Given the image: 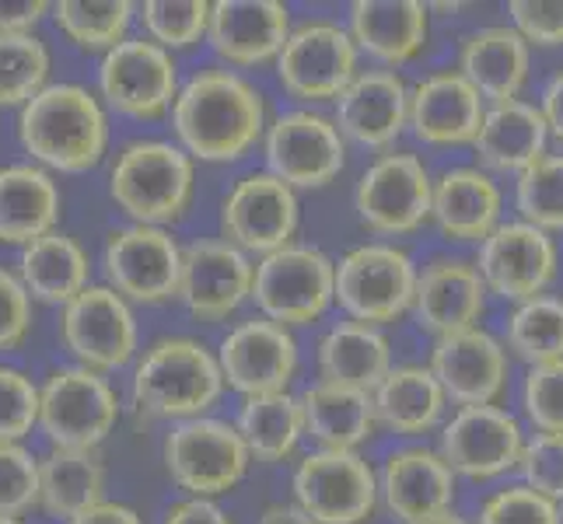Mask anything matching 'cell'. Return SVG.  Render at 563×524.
I'll return each mask as SVG.
<instances>
[{
  "label": "cell",
  "instance_id": "cell-1",
  "mask_svg": "<svg viewBox=\"0 0 563 524\" xmlns=\"http://www.w3.org/2000/svg\"><path fill=\"white\" fill-rule=\"evenodd\" d=\"M266 102L235 70H200L179 88L172 130L192 161H239L266 137Z\"/></svg>",
  "mask_w": 563,
  "mask_h": 524
},
{
  "label": "cell",
  "instance_id": "cell-2",
  "mask_svg": "<svg viewBox=\"0 0 563 524\" xmlns=\"http://www.w3.org/2000/svg\"><path fill=\"white\" fill-rule=\"evenodd\" d=\"M18 144L38 168L81 175L106 158L109 115L81 85H46L18 109Z\"/></svg>",
  "mask_w": 563,
  "mask_h": 524
},
{
  "label": "cell",
  "instance_id": "cell-3",
  "mask_svg": "<svg viewBox=\"0 0 563 524\" xmlns=\"http://www.w3.org/2000/svg\"><path fill=\"white\" fill-rule=\"evenodd\" d=\"M224 375L218 354L200 339L165 336L144 349V357L133 367L130 395L141 413L154 420H197L221 399Z\"/></svg>",
  "mask_w": 563,
  "mask_h": 524
},
{
  "label": "cell",
  "instance_id": "cell-4",
  "mask_svg": "<svg viewBox=\"0 0 563 524\" xmlns=\"http://www.w3.org/2000/svg\"><path fill=\"white\" fill-rule=\"evenodd\" d=\"M197 165L172 141H133L109 168V197L130 224L165 227L189 210Z\"/></svg>",
  "mask_w": 563,
  "mask_h": 524
},
{
  "label": "cell",
  "instance_id": "cell-5",
  "mask_svg": "<svg viewBox=\"0 0 563 524\" xmlns=\"http://www.w3.org/2000/svg\"><path fill=\"white\" fill-rule=\"evenodd\" d=\"M252 301L260 315L284 328L308 325L336 301V263L316 245H287L256 263Z\"/></svg>",
  "mask_w": 563,
  "mask_h": 524
},
{
  "label": "cell",
  "instance_id": "cell-6",
  "mask_svg": "<svg viewBox=\"0 0 563 524\" xmlns=\"http://www.w3.org/2000/svg\"><path fill=\"white\" fill-rule=\"evenodd\" d=\"M115 423H120V399L99 371L67 364L38 384V426L53 448L95 451Z\"/></svg>",
  "mask_w": 563,
  "mask_h": 524
},
{
  "label": "cell",
  "instance_id": "cell-7",
  "mask_svg": "<svg viewBox=\"0 0 563 524\" xmlns=\"http://www.w3.org/2000/svg\"><path fill=\"white\" fill-rule=\"evenodd\" d=\"M420 269L388 242H367L351 248L336 263V304L346 319L364 325H385L413 312Z\"/></svg>",
  "mask_w": 563,
  "mask_h": 524
},
{
  "label": "cell",
  "instance_id": "cell-8",
  "mask_svg": "<svg viewBox=\"0 0 563 524\" xmlns=\"http://www.w3.org/2000/svg\"><path fill=\"white\" fill-rule=\"evenodd\" d=\"M165 469L179 490L200 500L231 493L249 472V448L235 423L197 416L183 420L165 437Z\"/></svg>",
  "mask_w": 563,
  "mask_h": 524
},
{
  "label": "cell",
  "instance_id": "cell-9",
  "mask_svg": "<svg viewBox=\"0 0 563 524\" xmlns=\"http://www.w3.org/2000/svg\"><path fill=\"white\" fill-rule=\"evenodd\" d=\"M176 56L151 43L147 35H130L99 60V91L112 112L126 120H162L179 99Z\"/></svg>",
  "mask_w": 563,
  "mask_h": 524
},
{
  "label": "cell",
  "instance_id": "cell-10",
  "mask_svg": "<svg viewBox=\"0 0 563 524\" xmlns=\"http://www.w3.org/2000/svg\"><path fill=\"white\" fill-rule=\"evenodd\" d=\"M357 43L340 22L312 18L290 29L277 56V77L298 102H336L357 70Z\"/></svg>",
  "mask_w": 563,
  "mask_h": 524
},
{
  "label": "cell",
  "instance_id": "cell-11",
  "mask_svg": "<svg viewBox=\"0 0 563 524\" xmlns=\"http://www.w3.org/2000/svg\"><path fill=\"white\" fill-rule=\"evenodd\" d=\"M183 245L168 227L126 224L115 227L102 248L106 287L130 304H165L179 298Z\"/></svg>",
  "mask_w": 563,
  "mask_h": 524
},
{
  "label": "cell",
  "instance_id": "cell-12",
  "mask_svg": "<svg viewBox=\"0 0 563 524\" xmlns=\"http://www.w3.org/2000/svg\"><path fill=\"white\" fill-rule=\"evenodd\" d=\"M431 200H434V179L417 154L388 150L364 168L354 207L367 231L385 238L410 235L431 221Z\"/></svg>",
  "mask_w": 563,
  "mask_h": 524
},
{
  "label": "cell",
  "instance_id": "cell-13",
  "mask_svg": "<svg viewBox=\"0 0 563 524\" xmlns=\"http://www.w3.org/2000/svg\"><path fill=\"white\" fill-rule=\"evenodd\" d=\"M60 339L77 367L120 371L137 354V319L123 294L106 283H91L60 308Z\"/></svg>",
  "mask_w": 563,
  "mask_h": 524
},
{
  "label": "cell",
  "instance_id": "cell-14",
  "mask_svg": "<svg viewBox=\"0 0 563 524\" xmlns=\"http://www.w3.org/2000/svg\"><path fill=\"white\" fill-rule=\"evenodd\" d=\"M266 171L290 189H322L346 165V141L340 126L316 109L277 115L263 137Z\"/></svg>",
  "mask_w": 563,
  "mask_h": 524
},
{
  "label": "cell",
  "instance_id": "cell-15",
  "mask_svg": "<svg viewBox=\"0 0 563 524\" xmlns=\"http://www.w3.org/2000/svg\"><path fill=\"white\" fill-rule=\"evenodd\" d=\"M295 503L319 524H364L378 508V476L357 451H312L298 461Z\"/></svg>",
  "mask_w": 563,
  "mask_h": 524
},
{
  "label": "cell",
  "instance_id": "cell-16",
  "mask_svg": "<svg viewBox=\"0 0 563 524\" xmlns=\"http://www.w3.org/2000/svg\"><path fill=\"white\" fill-rule=\"evenodd\" d=\"M301 224L298 192L269 171H252L228 189L221 203V231L245 256H269L295 245Z\"/></svg>",
  "mask_w": 563,
  "mask_h": 524
},
{
  "label": "cell",
  "instance_id": "cell-17",
  "mask_svg": "<svg viewBox=\"0 0 563 524\" xmlns=\"http://www.w3.org/2000/svg\"><path fill=\"white\" fill-rule=\"evenodd\" d=\"M476 269L490 294L504 301H529L547 294L556 277V245L547 231L526 221H500L479 242Z\"/></svg>",
  "mask_w": 563,
  "mask_h": 524
},
{
  "label": "cell",
  "instance_id": "cell-18",
  "mask_svg": "<svg viewBox=\"0 0 563 524\" xmlns=\"http://www.w3.org/2000/svg\"><path fill=\"white\" fill-rule=\"evenodd\" d=\"M526 434L521 423L500 405H462L441 426L438 451L449 469L465 479H497L518 469Z\"/></svg>",
  "mask_w": 563,
  "mask_h": 524
},
{
  "label": "cell",
  "instance_id": "cell-19",
  "mask_svg": "<svg viewBox=\"0 0 563 524\" xmlns=\"http://www.w3.org/2000/svg\"><path fill=\"white\" fill-rule=\"evenodd\" d=\"M218 364L224 384L245 399L287 392L290 378L298 375V343L290 328L256 315L228 328L218 346Z\"/></svg>",
  "mask_w": 563,
  "mask_h": 524
},
{
  "label": "cell",
  "instance_id": "cell-20",
  "mask_svg": "<svg viewBox=\"0 0 563 524\" xmlns=\"http://www.w3.org/2000/svg\"><path fill=\"white\" fill-rule=\"evenodd\" d=\"M256 263L228 238H200L183 252L179 301L200 322H224L252 298Z\"/></svg>",
  "mask_w": 563,
  "mask_h": 524
},
{
  "label": "cell",
  "instance_id": "cell-21",
  "mask_svg": "<svg viewBox=\"0 0 563 524\" xmlns=\"http://www.w3.org/2000/svg\"><path fill=\"white\" fill-rule=\"evenodd\" d=\"M427 367L459 410L462 405H497L511 375L508 346L479 325L434 339Z\"/></svg>",
  "mask_w": 563,
  "mask_h": 524
},
{
  "label": "cell",
  "instance_id": "cell-22",
  "mask_svg": "<svg viewBox=\"0 0 563 524\" xmlns=\"http://www.w3.org/2000/svg\"><path fill=\"white\" fill-rule=\"evenodd\" d=\"M290 29V11L280 0H218L210 4L207 43L231 67H260L277 64Z\"/></svg>",
  "mask_w": 563,
  "mask_h": 524
},
{
  "label": "cell",
  "instance_id": "cell-23",
  "mask_svg": "<svg viewBox=\"0 0 563 524\" xmlns=\"http://www.w3.org/2000/svg\"><path fill=\"white\" fill-rule=\"evenodd\" d=\"M378 497L396 521L423 524L452 511L455 472L434 448H399L382 465Z\"/></svg>",
  "mask_w": 563,
  "mask_h": 524
},
{
  "label": "cell",
  "instance_id": "cell-24",
  "mask_svg": "<svg viewBox=\"0 0 563 524\" xmlns=\"http://www.w3.org/2000/svg\"><path fill=\"white\" fill-rule=\"evenodd\" d=\"M487 115V102L459 70L427 74L410 88V130L431 147L473 144Z\"/></svg>",
  "mask_w": 563,
  "mask_h": 524
},
{
  "label": "cell",
  "instance_id": "cell-25",
  "mask_svg": "<svg viewBox=\"0 0 563 524\" xmlns=\"http://www.w3.org/2000/svg\"><path fill=\"white\" fill-rule=\"evenodd\" d=\"M333 123L343 141L388 147L410 126V88L396 70H361L336 99Z\"/></svg>",
  "mask_w": 563,
  "mask_h": 524
},
{
  "label": "cell",
  "instance_id": "cell-26",
  "mask_svg": "<svg viewBox=\"0 0 563 524\" xmlns=\"http://www.w3.org/2000/svg\"><path fill=\"white\" fill-rule=\"evenodd\" d=\"M487 283L476 263L462 259H431L417 277L413 319L434 339L473 328L487 308Z\"/></svg>",
  "mask_w": 563,
  "mask_h": 524
},
{
  "label": "cell",
  "instance_id": "cell-27",
  "mask_svg": "<svg viewBox=\"0 0 563 524\" xmlns=\"http://www.w3.org/2000/svg\"><path fill=\"white\" fill-rule=\"evenodd\" d=\"M346 32L372 60L402 67L427 49L431 8L420 0H354Z\"/></svg>",
  "mask_w": 563,
  "mask_h": 524
},
{
  "label": "cell",
  "instance_id": "cell-28",
  "mask_svg": "<svg viewBox=\"0 0 563 524\" xmlns=\"http://www.w3.org/2000/svg\"><path fill=\"white\" fill-rule=\"evenodd\" d=\"M532 46L511 25H487L465 35L459 53V74L487 105L515 102L529 81Z\"/></svg>",
  "mask_w": 563,
  "mask_h": 524
},
{
  "label": "cell",
  "instance_id": "cell-29",
  "mask_svg": "<svg viewBox=\"0 0 563 524\" xmlns=\"http://www.w3.org/2000/svg\"><path fill=\"white\" fill-rule=\"evenodd\" d=\"M547 144H550V126L542 120L539 105L515 99V102L487 105L473 150L483 168L521 175L526 168H532L542 154H550Z\"/></svg>",
  "mask_w": 563,
  "mask_h": 524
},
{
  "label": "cell",
  "instance_id": "cell-30",
  "mask_svg": "<svg viewBox=\"0 0 563 524\" xmlns=\"http://www.w3.org/2000/svg\"><path fill=\"white\" fill-rule=\"evenodd\" d=\"M500 189L483 168H449L434 179L431 221L452 242H483L500 224Z\"/></svg>",
  "mask_w": 563,
  "mask_h": 524
},
{
  "label": "cell",
  "instance_id": "cell-31",
  "mask_svg": "<svg viewBox=\"0 0 563 524\" xmlns=\"http://www.w3.org/2000/svg\"><path fill=\"white\" fill-rule=\"evenodd\" d=\"M60 186L38 165L0 168V245L25 248L56 231L60 221Z\"/></svg>",
  "mask_w": 563,
  "mask_h": 524
},
{
  "label": "cell",
  "instance_id": "cell-32",
  "mask_svg": "<svg viewBox=\"0 0 563 524\" xmlns=\"http://www.w3.org/2000/svg\"><path fill=\"white\" fill-rule=\"evenodd\" d=\"M305 434L325 451H357L378 431L372 392L316 381L301 392Z\"/></svg>",
  "mask_w": 563,
  "mask_h": 524
},
{
  "label": "cell",
  "instance_id": "cell-33",
  "mask_svg": "<svg viewBox=\"0 0 563 524\" xmlns=\"http://www.w3.org/2000/svg\"><path fill=\"white\" fill-rule=\"evenodd\" d=\"M372 402L378 426L399 437H420L441 423L449 395H444L431 367L399 364L382 378V384L372 392Z\"/></svg>",
  "mask_w": 563,
  "mask_h": 524
},
{
  "label": "cell",
  "instance_id": "cell-34",
  "mask_svg": "<svg viewBox=\"0 0 563 524\" xmlns=\"http://www.w3.org/2000/svg\"><path fill=\"white\" fill-rule=\"evenodd\" d=\"M18 280L25 283L32 301L64 308L81 294L85 287H91L88 252L81 248V242L56 227L18 252Z\"/></svg>",
  "mask_w": 563,
  "mask_h": 524
},
{
  "label": "cell",
  "instance_id": "cell-35",
  "mask_svg": "<svg viewBox=\"0 0 563 524\" xmlns=\"http://www.w3.org/2000/svg\"><path fill=\"white\" fill-rule=\"evenodd\" d=\"M319 375L322 381L361 388V392H375L382 378L393 371V346L378 325L364 322H336L319 343Z\"/></svg>",
  "mask_w": 563,
  "mask_h": 524
},
{
  "label": "cell",
  "instance_id": "cell-36",
  "mask_svg": "<svg viewBox=\"0 0 563 524\" xmlns=\"http://www.w3.org/2000/svg\"><path fill=\"white\" fill-rule=\"evenodd\" d=\"M106 500V469L95 451L53 448L38 458V508L49 517H77Z\"/></svg>",
  "mask_w": 563,
  "mask_h": 524
},
{
  "label": "cell",
  "instance_id": "cell-37",
  "mask_svg": "<svg viewBox=\"0 0 563 524\" xmlns=\"http://www.w3.org/2000/svg\"><path fill=\"white\" fill-rule=\"evenodd\" d=\"M235 426H239L249 455L256 461H269V465L284 461L295 455L298 441L305 437L301 399H295L290 392L245 399Z\"/></svg>",
  "mask_w": 563,
  "mask_h": 524
},
{
  "label": "cell",
  "instance_id": "cell-38",
  "mask_svg": "<svg viewBox=\"0 0 563 524\" xmlns=\"http://www.w3.org/2000/svg\"><path fill=\"white\" fill-rule=\"evenodd\" d=\"M53 22L77 49L109 53L126 43L130 22L137 18V4L130 0H60L53 4Z\"/></svg>",
  "mask_w": 563,
  "mask_h": 524
},
{
  "label": "cell",
  "instance_id": "cell-39",
  "mask_svg": "<svg viewBox=\"0 0 563 524\" xmlns=\"http://www.w3.org/2000/svg\"><path fill=\"white\" fill-rule=\"evenodd\" d=\"M504 346L529 367L563 360V298L539 294L515 304Z\"/></svg>",
  "mask_w": 563,
  "mask_h": 524
},
{
  "label": "cell",
  "instance_id": "cell-40",
  "mask_svg": "<svg viewBox=\"0 0 563 524\" xmlns=\"http://www.w3.org/2000/svg\"><path fill=\"white\" fill-rule=\"evenodd\" d=\"M49 77V49L32 32H0V109H22Z\"/></svg>",
  "mask_w": 563,
  "mask_h": 524
},
{
  "label": "cell",
  "instance_id": "cell-41",
  "mask_svg": "<svg viewBox=\"0 0 563 524\" xmlns=\"http://www.w3.org/2000/svg\"><path fill=\"white\" fill-rule=\"evenodd\" d=\"M515 207L521 221L539 231H563V154H542V158L518 175Z\"/></svg>",
  "mask_w": 563,
  "mask_h": 524
},
{
  "label": "cell",
  "instance_id": "cell-42",
  "mask_svg": "<svg viewBox=\"0 0 563 524\" xmlns=\"http://www.w3.org/2000/svg\"><path fill=\"white\" fill-rule=\"evenodd\" d=\"M137 22L151 43L176 53L207 38L210 4L207 0H144L137 4Z\"/></svg>",
  "mask_w": 563,
  "mask_h": 524
},
{
  "label": "cell",
  "instance_id": "cell-43",
  "mask_svg": "<svg viewBox=\"0 0 563 524\" xmlns=\"http://www.w3.org/2000/svg\"><path fill=\"white\" fill-rule=\"evenodd\" d=\"M521 405L536 434H563V360L529 367Z\"/></svg>",
  "mask_w": 563,
  "mask_h": 524
},
{
  "label": "cell",
  "instance_id": "cell-44",
  "mask_svg": "<svg viewBox=\"0 0 563 524\" xmlns=\"http://www.w3.org/2000/svg\"><path fill=\"white\" fill-rule=\"evenodd\" d=\"M32 426H38V384L0 364V444H18Z\"/></svg>",
  "mask_w": 563,
  "mask_h": 524
},
{
  "label": "cell",
  "instance_id": "cell-45",
  "mask_svg": "<svg viewBox=\"0 0 563 524\" xmlns=\"http://www.w3.org/2000/svg\"><path fill=\"white\" fill-rule=\"evenodd\" d=\"M38 508V458L22 444H0V514L18 517Z\"/></svg>",
  "mask_w": 563,
  "mask_h": 524
},
{
  "label": "cell",
  "instance_id": "cell-46",
  "mask_svg": "<svg viewBox=\"0 0 563 524\" xmlns=\"http://www.w3.org/2000/svg\"><path fill=\"white\" fill-rule=\"evenodd\" d=\"M476 524H560V503L518 482L483 500Z\"/></svg>",
  "mask_w": 563,
  "mask_h": 524
},
{
  "label": "cell",
  "instance_id": "cell-47",
  "mask_svg": "<svg viewBox=\"0 0 563 524\" xmlns=\"http://www.w3.org/2000/svg\"><path fill=\"white\" fill-rule=\"evenodd\" d=\"M521 487L550 500H563V434H536L521 448Z\"/></svg>",
  "mask_w": 563,
  "mask_h": 524
},
{
  "label": "cell",
  "instance_id": "cell-48",
  "mask_svg": "<svg viewBox=\"0 0 563 524\" xmlns=\"http://www.w3.org/2000/svg\"><path fill=\"white\" fill-rule=\"evenodd\" d=\"M511 29L536 49L563 46V0H511Z\"/></svg>",
  "mask_w": 563,
  "mask_h": 524
},
{
  "label": "cell",
  "instance_id": "cell-49",
  "mask_svg": "<svg viewBox=\"0 0 563 524\" xmlns=\"http://www.w3.org/2000/svg\"><path fill=\"white\" fill-rule=\"evenodd\" d=\"M32 325V298L18 274L0 266V354L18 349Z\"/></svg>",
  "mask_w": 563,
  "mask_h": 524
},
{
  "label": "cell",
  "instance_id": "cell-50",
  "mask_svg": "<svg viewBox=\"0 0 563 524\" xmlns=\"http://www.w3.org/2000/svg\"><path fill=\"white\" fill-rule=\"evenodd\" d=\"M162 524H231V517L218 500L186 497L179 503H172L162 517Z\"/></svg>",
  "mask_w": 563,
  "mask_h": 524
},
{
  "label": "cell",
  "instance_id": "cell-51",
  "mask_svg": "<svg viewBox=\"0 0 563 524\" xmlns=\"http://www.w3.org/2000/svg\"><path fill=\"white\" fill-rule=\"evenodd\" d=\"M49 11L46 0H0V32H32Z\"/></svg>",
  "mask_w": 563,
  "mask_h": 524
},
{
  "label": "cell",
  "instance_id": "cell-52",
  "mask_svg": "<svg viewBox=\"0 0 563 524\" xmlns=\"http://www.w3.org/2000/svg\"><path fill=\"white\" fill-rule=\"evenodd\" d=\"M539 112L550 126V137H556L563 144V70H556L547 81V88H542Z\"/></svg>",
  "mask_w": 563,
  "mask_h": 524
},
{
  "label": "cell",
  "instance_id": "cell-53",
  "mask_svg": "<svg viewBox=\"0 0 563 524\" xmlns=\"http://www.w3.org/2000/svg\"><path fill=\"white\" fill-rule=\"evenodd\" d=\"M67 524H144V517L133 508H126V503L102 500V503H95V508H88L85 514L70 517Z\"/></svg>",
  "mask_w": 563,
  "mask_h": 524
},
{
  "label": "cell",
  "instance_id": "cell-54",
  "mask_svg": "<svg viewBox=\"0 0 563 524\" xmlns=\"http://www.w3.org/2000/svg\"><path fill=\"white\" fill-rule=\"evenodd\" d=\"M260 524H319L312 514H305L298 503H269L260 514Z\"/></svg>",
  "mask_w": 563,
  "mask_h": 524
},
{
  "label": "cell",
  "instance_id": "cell-55",
  "mask_svg": "<svg viewBox=\"0 0 563 524\" xmlns=\"http://www.w3.org/2000/svg\"><path fill=\"white\" fill-rule=\"evenodd\" d=\"M423 524H470V521H462L459 514H441V517H431V521H423Z\"/></svg>",
  "mask_w": 563,
  "mask_h": 524
},
{
  "label": "cell",
  "instance_id": "cell-56",
  "mask_svg": "<svg viewBox=\"0 0 563 524\" xmlns=\"http://www.w3.org/2000/svg\"><path fill=\"white\" fill-rule=\"evenodd\" d=\"M0 524H22V521H18V517H4V514H0Z\"/></svg>",
  "mask_w": 563,
  "mask_h": 524
},
{
  "label": "cell",
  "instance_id": "cell-57",
  "mask_svg": "<svg viewBox=\"0 0 563 524\" xmlns=\"http://www.w3.org/2000/svg\"><path fill=\"white\" fill-rule=\"evenodd\" d=\"M560 524H563V500H560Z\"/></svg>",
  "mask_w": 563,
  "mask_h": 524
}]
</instances>
